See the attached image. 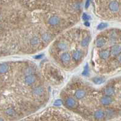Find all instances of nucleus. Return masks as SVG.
I'll return each instance as SVG.
<instances>
[{
	"label": "nucleus",
	"mask_w": 121,
	"mask_h": 121,
	"mask_svg": "<svg viewBox=\"0 0 121 121\" xmlns=\"http://www.w3.org/2000/svg\"><path fill=\"white\" fill-rule=\"evenodd\" d=\"M36 78L34 75H28L26 76L24 79L25 83L29 86H30V85H32L36 81Z\"/></svg>",
	"instance_id": "1"
},
{
	"label": "nucleus",
	"mask_w": 121,
	"mask_h": 121,
	"mask_svg": "<svg viewBox=\"0 0 121 121\" xmlns=\"http://www.w3.org/2000/svg\"><path fill=\"white\" fill-rule=\"evenodd\" d=\"M49 24L52 26H56L59 24L60 23V19L57 15H53L51 16L49 19Z\"/></svg>",
	"instance_id": "2"
},
{
	"label": "nucleus",
	"mask_w": 121,
	"mask_h": 121,
	"mask_svg": "<svg viewBox=\"0 0 121 121\" xmlns=\"http://www.w3.org/2000/svg\"><path fill=\"white\" fill-rule=\"evenodd\" d=\"M111 54L114 56H119L121 53V45H114L111 49Z\"/></svg>",
	"instance_id": "3"
},
{
	"label": "nucleus",
	"mask_w": 121,
	"mask_h": 121,
	"mask_svg": "<svg viewBox=\"0 0 121 121\" xmlns=\"http://www.w3.org/2000/svg\"><path fill=\"white\" fill-rule=\"evenodd\" d=\"M65 105L68 108H75L78 105V103L74 98H68L65 101Z\"/></svg>",
	"instance_id": "4"
},
{
	"label": "nucleus",
	"mask_w": 121,
	"mask_h": 121,
	"mask_svg": "<svg viewBox=\"0 0 121 121\" xmlns=\"http://www.w3.org/2000/svg\"><path fill=\"white\" fill-rule=\"evenodd\" d=\"M113 98L110 96L105 95V96L101 98V103L103 105L107 106V105H110L113 102Z\"/></svg>",
	"instance_id": "5"
},
{
	"label": "nucleus",
	"mask_w": 121,
	"mask_h": 121,
	"mask_svg": "<svg viewBox=\"0 0 121 121\" xmlns=\"http://www.w3.org/2000/svg\"><path fill=\"white\" fill-rule=\"evenodd\" d=\"M60 58L61 61L64 64L70 63L71 61V59H72L71 55L67 52H65V53H62V55H60Z\"/></svg>",
	"instance_id": "6"
},
{
	"label": "nucleus",
	"mask_w": 121,
	"mask_h": 121,
	"mask_svg": "<svg viewBox=\"0 0 121 121\" xmlns=\"http://www.w3.org/2000/svg\"><path fill=\"white\" fill-rule=\"evenodd\" d=\"M32 93L36 96H40L42 95L44 93V88L42 86L36 87L33 90Z\"/></svg>",
	"instance_id": "7"
},
{
	"label": "nucleus",
	"mask_w": 121,
	"mask_h": 121,
	"mask_svg": "<svg viewBox=\"0 0 121 121\" xmlns=\"http://www.w3.org/2000/svg\"><path fill=\"white\" fill-rule=\"evenodd\" d=\"M109 9L113 12H118L119 9V3L116 1H111L109 4Z\"/></svg>",
	"instance_id": "8"
},
{
	"label": "nucleus",
	"mask_w": 121,
	"mask_h": 121,
	"mask_svg": "<svg viewBox=\"0 0 121 121\" xmlns=\"http://www.w3.org/2000/svg\"><path fill=\"white\" fill-rule=\"evenodd\" d=\"M82 52L80 50H76L74 51L72 55V58L75 61H79L82 59Z\"/></svg>",
	"instance_id": "9"
},
{
	"label": "nucleus",
	"mask_w": 121,
	"mask_h": 121,
	"mask_svg": "<svg viewBox=\"0 0 121 121\" xmlns=\"http://www.w3.org/2000/svg\"><path fill=\"white\" fill-rule=\"evenodd\" d=\"M110 55H111V52L108 50H102L100 51L99 52L100 58L104 60L108 59Z\"/></svg>",
	"instance_id": "10"
},
{
	"label": "nucleus",
	"mask_w": 121,
	"mask_h": 121,
	"mask_svg": "<svg viewBox=\"0 0 121 121\" xmlns=\"http://www.w3.org/2000/svg\"><path fill=\"white\" fill-rule=\"evenodd\" d=\"M96 45L98 48H102L106 44V40L104 38H98L96 40Z\"/></svg>",
	"instance_id": "11"
},
{
	"label": "nucleus",
	"mask_w": 121,
	"mask_h": 121,
	"mask_svg": "<svg viewBox=\"0 0 121 121\" xmlns=\"http://www.w3.org/2000/svg\"><path fill=\"white\" fill-rule=\"evenodd\" d=\"M85 94H86V92L84 90L79 89L76 91V92L75 93V96L77 99H81L85 96Z\"/></svg>",
	"instance_id": "12"
},
{
	"label": "nucleus",
	"mask_w": 121,
	"mask_h": 121,
	"mask_svg": "<svg viewBox=\"0 0 121 121\" xmlns=\"http://www.w3.org/2000/svg\"><path fill=\"white\" fill-rule=\"evenodd\" d=\"M105 112L102 109H99L95 111L94 116L96 119H102L105 117Z\"/></svg>",
	"instance_id": "13"
},
{
	"label": "nucleus",
	"mask_w": 121,
	"mask_h": 121,
	"mask_svg": "<svg viewBox=\"0 0 121 121\" xmlns=\"http://www.w3.org/2000/svg\"><path fill=\"white\" fill-rule=\"evenodd\" d=\"M52 36L50 33H48V32H45L41 36V39L45 43H47L49 42L52 40Z\"/></svg>",
	"instance_id": "14"
},
{
	"label": "nucleus",
	"mask_w": 121,
	"mask_h": 121,
	"mask_svg": "<svg viewBox=\"0 0 121 121\" xmlns=\"http://www.w3.org/2000/svg\"><path fill=\"white\" fill-rule=\"evenodd\" d=\"M57 47L61 51H65L68 49V45L67 43L64 41H60L57 44Z\"/></svg>",
	"instance_id": "15"
},
{
	"label": "nucleus",
	"mask_w": 121,
	"mask_h": 121,
	"mask_svg": "<svg viewBox=\"0 0 121 121\" xmlns=\"http://www.w3.org/2000/svg\"><path fill=\"white\" fill-rule=\"evenodd\" d=\"M114 88L112 87H108L107 88H105L104 90V93L105 95L107 96H112L114 93Z\"/></svg>",
	"instance_id": "16"
},
{
	"label": "nucleus",
	"mask_w": 121,
	"mask_h": 121,
	"mask_svg": "<svg viewBox=\"0 0 121 121\" xmlns=\"http://www.w3.org/2000/svg\"><path fill=\"white\" fill-rule=\"evenodd\" d=\"M39 38L38 36H35L34 37H33L32 39H30V44L33 47H36L38 45V44H39Z\"/></svg>",
	"instance_id": "17"
},
{
	"label": "nucleus",
	"mask_w": 121,
	"mask_h": 121,
	"mask_svg": "<svg viewBox=\"0 0 121 121\" xmlns=\"http://www.w3.org/2000/svg\"><path fill=\"white\" fill-rule=\"evenodd\" d=\"M92 81L95 84L99 85V84L104 83V81H105V79L104 78H102V77H95L92 79Z\"/></svg>",
	"instance_id": "18"
},
{
	"label": "nucleus",
	"mask_w": 121,
	"mask_h": 121,
	"mask_svg": "<svg viewBox=\"0 0 121 121\" xmlns=\"http://www.w3.org/2000/svg\"><path fill=\"white\" fill-rule=\"evenodd\" d=\"M116 34L114 31L110 32L109 35V41L110 42L111 44H114L116 41Z\"/></svg>",
	"instance_id": "19"
},
{
	"label": "nucleus",
	"mask_w": 121,
	"mask_h": 121,
	"mask_svg": "<svg viewBox=\"0 0 121 121\" xmlns=\"http://www.w3.org/2000/svg\"><path fill=\"white\" fill-rule=\"evenodd\" d=\"M90 36H86L81 41V46L83 47H86L88 45V44L90 43Z\"/></svg>",
	"instance_id": "20"
},
{
	"label": "nucleus",
	"mask_w": 121,
	"mask_h": 121,
	"mask_svg": "<svg viewBox=\"0 0 121 121\" xmlns=\"http://www.w3.org/2000/svg\"><path fill=\"white\" fill-rule=\"evenodd\" d=\"M9 65L6 63H2L1 64V67H0V71L2 74L5 73L9 70Z\"/></svg>",
	"instance_id": "21"
},
{
	"label": "nucleus",
	"mask_w": 121,
	"mask_h": 121,
	"mask_svg": "<svg viewBox=\"0 0 121 121\" xmlns=\"http://www.w3.org/2000/svg\"><path fill=\"white\" fill-rule=\"evenodd\" d=\"M6 114L8 116H13L15 114V110L13 108H8L6 110Z\"/></svg>",
	"instance_id": "22"
},
{
	"label": "nucleus",
	"mask_w": 121,
	"mask_h": 121,
	"mask_svg": "<svg viewBox=\"0 0 121 121\" xmlns=\"http://www.w3.org/2000/svg\"><path fill=\"white\" fill-rule=\"evenodd\" d=\"M90 73V70H89V68H88V65H86V66L84 67V71L82 72V75L84 76H88Z\"/></svg>",
	"instance_id": "23"
},
{
	"label": "nucleus",
	"mask_w": 121,
	"mask_h": 121,
	"mask_svg": "<svg viewBox=\"0 0 121 121\" xmlns=\"http://www.w3.org/2000/svg\"><path fill=\"white\" fill-rule=\"evenodd\" d=\"M107 26H108L107 24L102 23H100L98 25L97 29H98V30H103V29H105V28L107 27Z\"/></svg>",
	"instance_id": "24"
},
{
	"label": "nucleus",
	"mask_w": 121,
	"mask_h": 121,
	"mask_svg": "<svg viewBox=\"0 0 121 121\" xmlns=\"http://www.w3.org/2000/svg\"><path fill=\"white\" fill-rule=\"evenodd\" d=\"M61 105H62V101L60 99L56 100L53 104V105L56 106V107H59V106H60Z\"/></svg>",
	"instance_id": "25"
},
{
	"label": "nucleus",
	"mask_w": 121,
	"mask_h": 121,
	"mask_svg": "<svg viewBox=\"0 0 121 121\" xmlns=\"http://www.w3.org/2000/svg\"><path fill=\"white\" fill-rule=\"evenodd\" d=\"M82 18L84 21H88L90 19V16L88 15L87 14V13H84V14L82 15Z\"/></svg>",
	"instance_id": "26"
},
{
	"label": "nucleus",
	"mask_w": 121,
	"mask_h": 121,
	"mask_svg": "<svg viewBox=\"0 0 121 121\" xmlns=\"http://www.w3.org/2000/svg\"><path fill=\"white\" fill-rule=\"evenodd\" d=\"M33 72V70L32 67H29V68H27V69L26 70V75H31L32 74Z\"/></svg>",
	"instance_id": "27"
},
{
	"label": "nucleus",
	"mask_w": 121,
	"mask_h": 121,
	"mask_svg": "<svg viewBox=\"0 0 121 121\" xmlns=\"http://www.w3.org/2000/svg\"><path fill=\"white\" fill-rule=\"evenodd\" d=\"M90 3V0H87L86 3H85V7L86 9H87V8L89 7Z\"/></svg>",
	"instance_id": "28"
},
{
	"label": "nucleus",
	"mask_w": 121,
	"mask_h": 121,
	"mask_svg": "<svg viewBox=\"0 0 121 121\" xmlns=\"http://www.w3.org/2000/svg\"><path fill=\"white\" fill-rule=\"evenodd\" d=\"M43 56H44V55L41 54V55H36L35 58V59H41V58H42V57H43Z\"/></svg>",
	"instance_id": "29"
},
{
	"label": "nucleus",
	"mask_w": 121,
	"mask_h": 121,
	"mask_svg": "<svg viewBox=\"0 0 121 121\" xmlns=\"http://www.w3.org/2000/svg\"><path fill=\"white\" fill-rule=\"evenodd\" d=\"M117 60H118V62H119V63L121 64V53L120 54V55L118 56V58H117Z\"/></svg>",
	"instance_id": "30"
},
{
	"label": "nucleus",
	"mask_w": 121,
	"mask_h": 121,
	"mask_svg": "<svg viewBox=\"0 0 121 121\" xmlns=\"http://www.w3.org/2000/svg\"><path fill=\"white\" fill-rule=\"evenodd\" d=\"M84 24H85V26H90V23L88 21H86L84 23Z\"/></svg>",
	"instance_id": "31"
},
{
	"label": "nucleus",
	"mask_w": 121,
	"mask_h": 121,
	"mask_svg": "<svg viewBox=\"0 0 121 121\" xmlns=\"http://www.w3.org/2000/svg\"><path fill=\"white\" fill-rule=\"evenodd\" d=\"M120 40L121 41V36H120Z\"/></svg>",
	"instance_id": "32"
}]
</instances>
